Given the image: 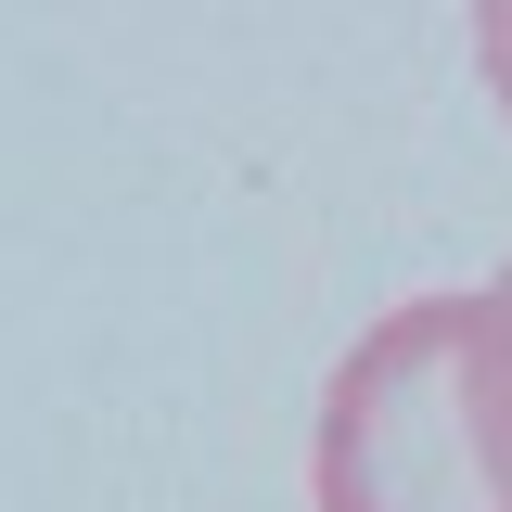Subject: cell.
I'll return each mask as SVG.
<instances>
[{
    "label": "cell",
    "instance_id": "obj_2",
    "mask_svg": "<svg viewBox=\"0 0 512 512\" xmlns=\"http://www.w3.org/2000/svg\"><path fill=\"white\" fill-rule=\"evenodd\" d=\"M474 64H487V103L512 116V0H487V13H474Z\"/></svg>",
    "mask_w": 512,
    "mask_h": 512
},
{
    "label": "cell",
    "instance_id": "obj_1",
    "mask_svg": "<svg viewBox=\"0 0 512 512\" xmlns=\"http://www.w3.org/2000/svg\"><path fill=\"white\" fill-rule=\"evenodd\" d=\"M320 512H512V269L410 295L333 359Z\"/></svg>",
    "mask_w": 512,
    "mask_h": 512
}]
</instances>
